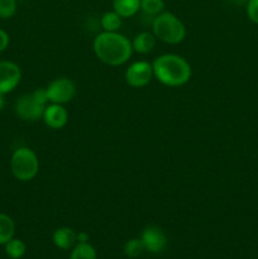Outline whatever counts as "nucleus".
Listing matches in <instances>:
<instances>
[{"label":"nucleus","instance_id":"obj_1","mask_svg":"<svg viewBox=\"0 0 258 259\" xmlns=\"http://www.w3.org/2000/svg\"><path fill=\"white\" fill-rule=\"evenodd\" d=\"M95 56L109 66H121L133 55L132 42L118 32H101L93 43Z\"/></svg>","mask_w":258,"mask_h":259},{"label":"nucleus","instance_id":"obj_2","mask_svg":"<svg viewBox=\"0 0 258 259\" xmlns=\"http://www.w3.org/2000/svg\"><path fill=\"white\" fill-rule=\"evenodd\" d=\"M153 76L164 86L179 88L190 81L192 70L184 57L174 53H166L152 62Z\"/></svg>","mask_w":258,"mask_h":259},{"label":"nucleus","instance_id":"obj_3","mask_svg":"<svg viewBox=\"0 0 258 259\" xmlns=\"http://www.w3.org/2000/svg\"><path fill=\"white\" fill-rule=\"evenodd\" d=\"M152 33L162 42L179 45L186 37V28L176 15L169 12H162L152 19Z\"/></svg>","mask_w":258,"mask_h":259},{"label":"nucleus","instance_id":"obj_4","mask_svg":"<svg viewBox=\"0 0 258 259\" xmlns=\"http://www.w3.org/2000/svg\"><path fill=\"white\" fill-rule=\"evenodd\" d=\"M48 105L46 89H35L33 93L24 94L15 101L14 111L20 119L25 121H35L40 119Z\"/></svg>","mask_w":258,"mask_h":259},{"label":"nucleus","instance_id":"obj_5","mask_svg":"<svg viewBox=\"0 0 258 259\" xmlns=\"http://www.w3.org/2000/svg\"><path fill=\"white\" fill-rule=\"evenodd\" d=\"M10 171L18 181H32L39 171L37 154L28 147L17 148L10 158Z\"/></svg>","mask_w":258,"mask_h":259},{"label":"nucleus","instance_id":"obj_6","mask_svg":"<svg viewBox=\"0 0 258 259\" xmlns=\"http://www.w3.org/2000/svg\"><path fill=\"white\" fill-rule=\"evenodd\" d=\"M48 103L63 104L70 103L76 95V85L72 80L67 77H60L48 83L46 88Z\"/></svg>","mask_w":258,"mask_h":259},{"label":"nucleus","instance_id":"obj_7","mask_svg":"<svg viewBox=\"0 0 258 259\" xmlns=\"http://www.w3.org/2000/svg\"><path fill=\"white\" fill-rule=\"evenodd\" d=\"M124 77H125L126 83L132 86V88H144V86H147L151 82L152 77H154L152 63L147 62V61L133 62L125 70Z\"/></svg>","mask_w":258,"mask_h":259},{"label":"nucleus","instance_id":"obj_8","mask_svg":"<svg viewBox=\"0 0 258 259\" xmlns=\"http://www.w3.org/2000/svg\"><path fill=\"white\" fill-rule=\"evenodd\" d=\"M22 80V71L12 61H0V95L12 93Z\"/></svg>","mask_w":258,"mask_h":259},{"label":"nucleus","instance_id":"obj_9","mask_svg":"<svg viewBox=\"0 0 258 259\" xmlns=\"http://www.w3.org/2000/svg\"><path fill=\"white\" fill-rule=\"evenodd\" d=\"M141 240L144 245L146 252L152 254H158L163 252L167 245V237L163 230L156 225H149L144 228L141 234Z\"/></svg>","mask_w":258,"mask_h":259},{"label":"nucleus","instance_id":"obj_10","mask_svg":"<svg viewBox=\"0 0 258 259\" xmlns=\"http://www.w3.org/2000/svg\"><path fill=\"white\" fill-rule=\"evenodd\" d=\"M43 121L52 129H61L67 124L68 113L61 104H48L43 113Z\"/></svg>","mask_w":258,"mask_h":259},{"label":"nucleus","instance_id":"obj_11","mask_svg":"<svg viewBox=\"0 0 258 259\" xmlns=\"http://www.w3.org/2000/svg\"><path fill=\"white\" fill-rule=\"evenodd\" d=\"M52 240L53 244L57 248H60V249H71V248L75 247L76 243H77V233H75L71 228L67 227L58 228V229L53 233Z\"/></svg>","mask_w":258,"mask_h":259},{"label":"nucleus","instance_id":"obj_12","mask_svg":"<svg viewBox=\"0 0 258 259\" xmlns=\"http://www.w3.org/2000/svg\"><path fill=\"white\" fill-rule=\"evenodd\" d=\"M156 35L153 33L149 32H141L133 38L132 40V47L133 51L141 55H147V53L152 52L156 46Z\"/></svg>","mask_w":258,"mask_h":259},{"label":"nucleus","instance_id":"obj_13","mask_svg":"<svg viewBox=\"0 0 258 259\" xmlns=\"http://www.w3.org/2000/svg\"><path fill=\"white\" fill-rule=\"evenodd\" d=\"M113 10L121 18L134 17L141 10V0H113Z\"/></svg>","mask_w":258,"mask_h":259},{"label":"nucleus","instance_id":"obj_14","mask_svg":"<svg viewBox=\"0 0 258 259\" xmlns=\"http://www.w3.org/2000/svg\"><path fill=\"white\" fill-rule=\"evenodd\" d=\"M15 224L12 218L7 214L0 212V245H4L14 238Z\"/></svg>","mask_w":258,"mask_h":259},{"label":"nucleus","instance_id":"obj_15","mask_svg":"<svg viewBox=\"0 0 258 259\" xmlns=\"http://www.w3.org/2000/svg\"><path fill=\"white\" fill-rule=\"evenodd\" d=\"M121 19L123 18L116 14L114 10L105 12L100 18V25L104 32H118L121 27Z\"/></svg>","mask_w":258,"mask_h":259},{"label":"nucleus","instance_id":"obj_16","mask_svg":"<svg viewBox=\"0 0 258 259\" xmlns=\"http://www.w3.org/2000/svg\"><path fill=\"white\" fill-rule=\"evenodd\" d=\"M5 253L9 258L12 259H20L27 252V245L23 240L17 239V238H12L8 243L4 244Z\"/></svg>","mask_w":258,"mask_h":259},{"label":"nucleus","instance_id":"obj_17","mask_svg":"<svg viewBox=\"0 0 258 259\" xmlns=\"http://www.w3.org/2000/svg\"><path fill=\"white\" fill-rule=\"evenodd\" d=\"M70 259H96V250L90 243H76Z\"/></svg>","mask_w":258,"mask_h":259},{"label":"nucleus","instance_id":"obj_18","mask_svg":"<svg viewBox=\"0 0 258 259\" xmlns=\"http://www.w3.org/2000/svg\"><path fill=\"white\" fill-rule=\"evenodd\" d=\"M141 10L143 14L153 19L156 15L164 12V2L163 0H141Z\"/></svg>","mask_w":258,"mask_h":259},{"label":"nucleus","instance_id":"obj_19","mask_svg":"<svg viewBox=\"0 0 258 259\" xmlns=\"http://www.w3.org/2000/svg\"><path fill=\"white\" fill-rule=\"evenodd\" d=\"M143 252H146V249H144V245L143 243H142L141 238L129 239L128 242L124 244V253H125L126 257L129 258H138Z\"/></svg>","mask_w":258,"mask_h":259},{"label":"nucleus","instance_id":"obj_20","mask_svg":"<svg viewBox=\"0 0 258 259\" xmlns=\"http://www.w3.org/2000/svg\"><path fill=\"white\" fill-rule=\"evenodd\" d=\"M18 0H0V18L9 19L17 12Z\"/></svg>","mask_w":258,"mask_h":259},{"label":"nucleus","instance_id":"obj_21","mask_svg":"<svg viewBox=\"0 0 258 259\" xmlns=\"http://www.w3.org/2000/svg\"><path fill=\"white\" fill-rule=\"evenodd\" d=\"M247 15L250 19V22L258 24V0H248Z\"/></svg>","mask_w":258,"mask_h":259},{"label":"nucleus","instance_id":"obj_22","mask_svg":"<svg viewBox=\"0 0 258 259\" xmlns=\"http://www.w3.org/2000/svg\"><path fill=\"white\" fill-rule=\"evenodd\" d=\"M9 34L0 28V53L7 50L8 46H9Z\"/></svg>","mask_w":258,"mask_h":259},{"label":"nucleus","instance_id":"obj_23","mask_svg":"<svg viewBox=\"0 0 258 259\" xmlns=\"http://www.w3.org/2000/svg\"><path fill=\"white\" fill-rule=\"evenodd\" d=\"M89 234L86 232H78L77 233V243H88L89 242Z\"/></svg>","mask_w":258,"mask_h":259},{"label":"nucleus","instance_id":"obj_24","mask_svg":"<svg viewBox=\"0 0 258 259\" xmlns=\"http://www.w3.org/2000/svg\"><path fill=\"white\" fill-rule=\"evenodd\" d=\"M4 106H5V100H4V96H3V95H0V111H2L3 109H4Z\"/></svg>","mask_w":258,"mask_h":259},{"label":"nucleus","instance_id":"obj_25","mask_svg":"<svg viewBox=\"0 0 258 259\" xmlns=\"http://www.w3.org/2000/svg\"><path fill=\"white\" fill-rule=\"evenodd\" d=\"M247 2H248V0H247Z\"/></svg>","mask_w":258,"mask_h":259}]
</instances>
